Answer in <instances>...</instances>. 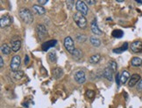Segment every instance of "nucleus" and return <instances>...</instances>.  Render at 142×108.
Here are the masks:
<instances>
[{
	"label": "nucleus",
	"instance_id": "obj_1",
	"mask_svg": "<svg viewBox=\"0 0 142 108\" xmlns=\"http://www.w3.org/2000/svg\"><path fill=\"white\" fill-rule=\"evenodd\" d=\"M19 17L26 24H31L33 21V13L31 12L30 10L26 9V8H23V9H21L19 10Z\"/></svg>",
	"mask_w": 142,
	"mask_h": 108
},
{
	"label": "nucleus",
	"instance_id": "obj_2",
	"mask_svg": "<svg viewBox=\"0 0 142 108\" xmlns=\"http://www.w3.org/2000/svg\"><path fill=\"white\" fill-rule=\"evenodd\" d=\"M73 18L79 28L85 29L87 27V20L86 18H85V16L82 15V13L76 12L73 16Z\"/></svg>",
	"mask_w": 142,
	"mask_h": 108
},
{
	"label": "nucleus",
	"instance_id": "obj_3",
	"mask_svg": "<svg viewBox=\"0 0 142 108\" xmlns=\"http://www.w3.org/2000/svg\"><path fill=\"white\" fill-rule=\"evenodd\" d=\"M64 47L65 49L68 51L69 53H73L74 51L76 50L75 48V44H74V41L72 39L71 37H66L65 39H64Z\"/></svg>",
	"mask_w": 142,
	"mask_h": 108
},
{
	"label": "nucleus",
	"instance_id": "obj_4",
	"mask_svg": "<svg viewBox=\"0 0 142 108\" xmlns=\"http://www.w3.org/2000/svg\"><path fill=\"white\" fill-rule=\"evenodd\" d=\"M20 63H21V59L18 55L13 56V58L12 59V61H11V64H10L11 70L14 72L18 71V68L20 66Z\"/></svg>",
	"mask_w": 142,
	"mask_h": 108
},
{
	"label": "nucleus",
	"instance_id": "obj_5",
	"mask_svg": "<svg viewBox=\"0 0 142 108\" xmlns=\"http://www.w3.org/2000/svg\"><path fill=\"white\" fill-rule=\"evenodd\" d=\"M76 8L77 10V12L82 13L84 16H86L88 14V6L87 4H85V2L81 1V0H78L76 3Z\"/></svg>",
	"mask_w": 142,
	"mask_h": 108
},
{
	"label": "nucleus",
	"instance_id": "obj_6",
	"mask_svg": "<svg viewBox=\"0 0 142 108\" xmlns=\"http://www.w3.org/2000/svg\"><path fill=\"white\" fill-rule=\"evenodd\" d=\"M12 19L9 15L6 14L1 17V19H0V25H1V28L8 27V26L12 25Z\"/></svg>",
	"mask_w": 142,
	"mask_h": 108
},
{
	"label": "nucleus",
	"instance_id": "obj_7",
	"mask_svg": "<svg viewBox=\"0 0 142 108\" xmlns=\"http://www.w3.org/2000/svg\"><path fill=\"white\" fill-rule=\"evenodd\" d=\"M131 50L134 53H140L142 52V43L140 41H134L131 44Z\"/></svg>",
	"mask_w": 142,
	"mask_h": 108
},
{
	"label": "nucleus",
	"instance_id": "obj_8",
	"mask_svg": "<svg viewBox=\"0 0 142 108\" xmlns=\"http://www.w3.org/2000/svg\"><path fill=\"white\" fill-rule=\"evenodd\" d=\"M90 28H91V31L92 32L95 34V35H102L103 34V31H102L100 29L98 28V25H97V23H96V19H93L90 23Z\"/></svg>",
	"mask_w": 142,
	"mask_h": 108
},
{
	"label": "nucleus",
	"instance_id": "obj_9",
	"mask_svg": "<svg viewBox=\"0 0 142 108\" xmlns=\"http://www.w3.org/2000/svg\"><path fill=\"white\" fill-rule=\"evenodd\" d=\"M140 81V75L139 74H133L132 77L130 78L129 82H128V86L130 87H133L135 85H138V83Z\"/></svg>",
	"mask_w": 142,
	"mask_h": 108
},
{
	"label": "nucleus",
	"instance_id": "obj_10",
	"mask_svg": "<svg viewBox=\"0 0 142 108\" xmlns=\"http://www.w3.org/2000/svg\"><path fill=\"white\" fill-rule=\"evenodd\" d=\"M75 79L78 84H82L85 82V73L84 71H79L75 74Z\"/></svg>",
	"mask_w": 142,
	"mask_h": 108
},
{
	"label": "nucleus",
	"instance_id": "obj_11",
	"mask_svg": "<svg viewBox=\"0 0 142 108\" xmlns=\"http://www.w3.org/2000/svg\"><path fill=\"white\" fill-rule=\"evenodd\" d=\"M37 32H38V35L41 39H43L45 38L47 34V29L43 25H37Z\"/></svg>",
	"mask_w": 142,
	"mask_h": 108
},
{
	"label": "nucleus",
	"instance_id": "obj_12",
	"mask_svg": "<svg viewBox=\"0 0 142 108\" xmlns=\"http://www.w3.org/2000/svg\"><path fill=\"white\" fill-rule=\"evenodd\" d=\"M103 75L106 79H108L110 81H112V79H113V72H112L109 67H106L105 69L104 70Z\"/></svg>",
	"mask_w": 142,
	"mask_h": 108
},
{
	"label": "nucleus",
	"instance_id": "obj_13",
	"mask_svg": "<svg viewBox=\"0 0 142 108\" xmlns=\"http://www.w3.org/2000/svg\"><path fill=\"white\" fill-rule=\"evenodd\" d=\"M33 12L38 15H44L46 13V10H45L44 7H42L41 5L40 4H34L33 6Z\"/></svg>",
	"mask_w": 142,
	"mask_h": 108
},
{
	"label": "nucleus",
	"instance_id": "obj_14",
	"mask_svg": "<svg viewBox=\"0 0 142 108\" xmlns=\"http://www.w3.org/2000/svg\"><path fill=\"white\" fill-rule=\"evenodd\" d=\"M56 42H57L56 40H50V41L46 42V43H44L43 44H42V49H43L44 51H47L50 47H53V46H55Z\"/></svg>",
	"mask_w": 142,
	"mask_h": 108
},
{
	"label": "nucleus",
	"instance_id": "obj_15",
	"mask_svg": "<svg viewBox=\"0 0 142 108\" xmlns=\"http://www.w3.org/2000/svg\"><path fill=\"white\" fill-rule=\"evenodd\" d=\"M129 78H130V73L126 72V71H124V72H122L121 76H120V81H121V83L125 84Z\"/></svg>",
	"mask_w": 142,
	"mask_h": 108
},
{
	"label": "nucleus",
	"instance_id": "obj_16",
	"mask_svg": "<svg viewBox=\"0 0 142 108\" xmlns=\"http://www.w3.org/2000/svg\"><path fill=\"white\" fill-rule=\"evenodd\" d=\"M21 48V41L20 40H15L12 43V50L13 52H18Z\"/></svg>",
	"mask_w": 142,
	"mask_h": 108
},
{
	"label": "nucleus",
	"instance_id": "obj_17",
	"mask_svg": "<svg viewBox=\"0 0 142 108\" xmlns=\"http://www.w3.org/2000/svg\"><path fill=\"white\" fill-rule=\"evenodd\" d=\"M131 65H132L133 66H136V67L140 66L142 65V59L140 58H138V57L133 58V59L131 60Z\"/></svg>",
	"mask_w": 142,
	"mask_h": 108
},
{
	"label": "nucleus",
	"instance_id": "obj_18",
	"mask_svg": "<svg viewBox=\"0 0 142 108\" xmlns=\"http://www.w3.org/2000/svg\"><path fill=\"white\" fill-rule=\"evenodd\" d=\"M100 59H101L100 54H94L89 59V62L91 63V64H97L100 61Z\"/></svg>",
	"mask_w": 142,
	"mask_h": 108
},
{
	"label": "nucleus",
	"instance_id": "obj_19",
	"mask_svg": "<svg viewBox=\"0 0 142 108\" xmlns=\"http://www.w3.org/2000/svg\"><path fill=\"white\" fill-rule=\"evenodd\" d=\"M128 49V43H125L123 44L121 47H119V48H117V49H114L113 50V52L114 53H122V52H125L126 50Z\"/></svg>",
	"mask_w": 142,
	"mask_h": 108
},
{
	"label": "nucleus",
	"instance_id": "obj_20",
	"mask_svg": "<svg viewBox=\"0 0 142 108\" xmlns=\"http://www.w3.org/2000/svg\"><path fill=\"white\" fill-rule=\"evenodd\" d=\"M11 51H12V48H11V47L8 46V44H3L2 47H1L2 53L4 54V55H9L11 53Z\"/></svg>",
	"mask_w": 142,
	"mask_h": 108
},
{
	"label": "nucleus",
	"instance_id": "obj_21",
	"mask_svg": "<svg viewBox=\"0 0 142 108\" xmlns=\"http://www.w3.org/2000/svg\"><path fill=\"white\" fill-rule=\"evenodd\" d=\"M90 43H91L92 46H94L96 47H98L101 44L100 40H99L97 38H96V37H90Z\"/></svg>",
	"mask_w": 142,
	"mask_h": 108
},
{
	"label": "nucleus",
	"instance_id": "obj_22",
	"mask_svg": "<svg viewBox=\"0 0 142 108\" xmlns=\"http://www.w3.org/2000/svg\"><path fill=\"white\" fill-rule=\"evenodd\" d=\"M62 70L61 68H55V70L53 71V74L55 77V78H60L61 76H62Z\"/></svg>",
	"mask_w": 142,
	"mask_h": 108
},
{
	"label": "nucleus",
	"instance_id": "obj_23",
	"mask_svg": "<svg viewBox=\"0 0 142 108\" xmlns=\"http://www.w3.org/2000/svg\"><path fill=\"white\" fill-rule=\"evenodd\" d=\"M108 67L113 72H117V63L115 61H113V60H110V61L108 62Z\"/></svg>",
	"mask_w": 142,
	"mask_h": 108
},
{
	"label": "nucleus",
	"instance_id": "obj_24",
	"mask_svg": "<svg viewBox=\"0 0 142 108\" xmlns=\"http://www.w3.org/2000/svg\"><path fill=\"white\" fill-rule=\"evenodd\" d=\"M123 35H124V32H123V31L121 30H114L112 31V36L114 37V38H122Z\"/></svg>",
	"mask_w": 142,
	"mask_h": 108
},
{
	"label": "nucleus",
	"instance_id": "obj_25",
	"mask_svg": "<svg viewBox=\"0 0 142 108\" xmlns=\"http://www.w3.org/2000/svg\"><path fill=\"white\" fill-rule=\"evenodd\" d=\"M72 55H73V57L74 58H76V59H80V58L82 57V52H81V51H80L79 49H76L74 51V52L72 53Z\"/></svg>",
	"mask_w": 142,
	"mask_h": 108
},
{
	"label": "nucleus",
	"instance_id": "obj_26",
	"mask_svg": "<svg viewBox=\"0 0 142 108\" xmlns=\"http://www.w3.org/2000/svg\"><path fill=\"white\" fill-rule=\"evenodd\" d=\"M24 75V72H21V71H17V72H14V74H13V77H14L16 79H20L21 78L23 77Z\"/></svg>",
	"mask_w": 142,
	"mask_h": 108
},
{
	"label": "nucleus",
	"instance_id": "obj_27",
	"mask_svg": "<svg viewBox=\"0 0 142 108\" xmlns=\"http://www.w3.org/2000/svg\"><path fill=\"white\" fill-rule=\"evenodd\" d=\"M49 59L51 62H55L56 61V56L55 52H50L49 53Z\"/></svg>",
	"mask_w": 142,
	"mask_h": 108
},
{
	"label": "nucleus",
	"instance_id": "obj_28",
	"mask_svg": "<svg viewBox=\"0 0 142 108\" xmlns=\"http://www.w3.org/2000/svg\"><path fill=\"white\" fill-rule=\"evenodd\" d=\"M86 95L89 97V98H93L95 95V93H94V91H91V90H88L87 91V93H86Z\"/></svg>",
	"mask_w": 142,
	"mask_h": 108
},
{
	"label": "nucleus",
	"instance_id": "obj_29",
	"mask_svg": "<svg viewBox=\"0 0 142 108\" xmlns=\"http://www.w3.org/2000/svg\"><path fill=\"white\" fill-rule=\"evenodd\" d=\"M67 4V6L68 7L69 10L72 9V7H73V4H74V1H70V0H68V1L66 2Z\"/></svg>",
	"mask_w": 142,
	"mask_h": 108
},
{
	"label": "nucleus",
	"instance_id": "obj_30",
	"mask_svg": "<svg viewBox=\"0 0 142 108\" xmlns=\"http://www.w3.org/2000/svg\"><path fill=\"white\" fill-rule=\"evenodd\" d=\"M120 76H119V73H117V76H116V83H117V86H120Z\"/></svg>",
	"mask_w": 142,
	"mask_h": 108
},
{
	"label": "nucleus",
	"instance_id": "obj_31",
	"mask_svg": "<svg viewBox=\"0 0 142 108\" xmlns=\"http://www.w3.org/2000/svg\"><path fill=\"white\" fill-rule=\"evenodd\" d=\"M137 89L140 92H141L142 93V80H140V82L138 83V85H137Z\"/></svg>",
	"mask_w": 142,
	"mask_h": 108
},
{
	"label": "nucleus",
	"instance_id": "obj_32",
	"mask_svg": "<svg viewBox=\"0 0 142 108\" xmlns=\"http://www.w3.org/2000/svg\"><path fill=\"white\" fill-rule=\"evenodd\" d=\"M47 2H48L47 0H38V4H39L40 5H44V4H46Z\"/></svg>",
	"mask_w": 142,
	"mask_h": 108
},
{
	"label": "nucleus",
	"instance_id": "obj_33",
	"mask_svg": "<svg viewBox=\"0 0 142 108\" xmlns=\"http://www.w3.org/2000/svg\"><path fill=\"white\" fill-rule=\"evenodd\" d=\"M24 63H25V65H27L28 63H29V57L27 56V55H26L25 60H24Z\"/></svg>",
	"mask_w": 142,
	"mask_h": 108
},
{
	"label": "nucleus",
	"instance_id": "obj_34",
	"mask_svg": "<svg viewBox=\"0 0 142 108\" xmlns=\"http://www.w3.org/2000/svg\"><path fill=\"white\" fill-rule=\"evenodd\" d=\"M0 66H1V67L4 66V60H3L2 57H0Z\"/></svg>",
	"mask_w": 142,
	"mask_h": 108
},
{
	"label": "nucleus",
	"instance_id": "obj_35",
	"mask_svg": "<svg viewBox=\"0 0 142 108\" xmlns=\"http://www.w3.org/2000/svg\"><path fill=\"white\" fill-rule=\"evenodd\" d=\"M87 4H96V1H87Z\"/></svg>",
	"mask_w": 142,
	"mask_h": 108
},
{
	"label": "nucleus",
	"instance_id": "obj_36",
	"mask_svg": "<svg viewBox=\"0 0 142 108\" xmlns=\"http://www.w3.org/2000/svg\"><path fill=\"white\" fill-rule=\"evenodd\" d=\"M136 2L139 3V4H142V1H138V0H136Z\"/></svg>",
	"mask_w": 142,
	"mask_h": 108
}]
</instances>
